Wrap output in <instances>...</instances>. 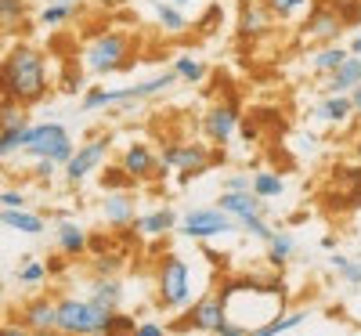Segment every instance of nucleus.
<instances>
[{"label": "nucleus", "mask_w": 361, "mask_h": 336, "mask_svg": "<svg viewBox=\"0 0 361 336\" xmlns=\"http://www.w3.org/2000/svg\"><path fill=\"white\" fill-rule=\"evenodd\" d=\"M134 329H137V322H134L130 315L112 311V318H109V332H112V336H134Z\"/></svg>", "instance_id": "nucleus-37"}, {"label": "nucleus", "mask_w": 361, "mask_h": 336, "mask_svg": "<svg viewBox=\"0 0 361 336\" xmlns=\"http://www.w3.org/2000/svg\"><path fill=\"white\" fill-rule=\"evenodd\" d=\"M22 152H29L33 160H54L58 167H66L76 145L69 141V131L62 124H29L22 134Z\"/></svg>", "instance_id": "nucleus-3"}, {"label": "nucleus", "mask_w": 361, "mask_h": 336, "mask_svg": "<svg viewBox=\"0 0 361 336\" xmlns=\"http://www.w3.org/2000/svg\"><path fill=\"white\" fill-rule=\"evenodd\" d=\"M0 210H25V196L15 188H4L0 192Z\"/></svg>", "instance_id": "nucleus-39"}, {"label": "nucleus", "mask_w": 361, "mask_h": 336, "mask_svg": "<svg viewBox=\"0 0 361 336\" xmlns=\"http://www.w3.org/2000/svg\"><path fill=\"white\" fill-rule=\"evenodd\" d=\"M314 116L325 119V124H347V116H354V109H350L347 95H333V98H325V102L314 105Z\"/></svg>", "instance_id": "nucleus-23"}, {"label": "nucleus", "mask_w": 361, "mask_h": 336, "mask_svg": "<svg viewBox=\"0 0 361 336\" xmlns=\"http://www.w3.org/2000/svg\"><path fill=\"white\" fill-rule=\"evenodd\" d=\"M224 318H228L224 304H221L217 296H202L195 308H192V315H188V325H192V329H202V332H214Z\"/></svg>", "instance_id": "nucleus-15"}, {"label": "nucleus", "mask_w": 361, "mask_h": 336, "mask_svg": "<svg viewBox=\"0 0 361 336\" xmlns=\"http://www.w3.org/2000/svg\"><path fill=\"white\" fill-rule=\"evenodd\" d=\"M29 4L25 0H0V29H15L25 18Z\"/></svg>", "instance_id": "nucleus-30"}, {"label": "nucleus", "mask_w": 361, "mask_h": 336, "mask_svg": "<svg viewBox=\"0 0 361 336\" xmlns=\"http://www.w3.org/2000/svg\"><path fill=\"white\" fill-rule=\"evenodd\" d=\"M307 315L304 311H289V315H279V318H271V322H264L260 329H253L250 336H282L286 329H296L300 322H304Z\"/></svg>", "instance_id": "nucleus-26"}, {"label": "nucleus", "mask_w": 361, "mask_h": 336, "mask_svg": "<svg viewBox=\"0 0 361 336\" xmlns=\"http://www.w3.org/2000/svg\"><path fill=\"white\" fill-rule=\"evenodd\" d=\"M243 228L250 232V235H257V239H264V242H271V235H275V232H271V224L260 217V213H257V217H246L243 221Z\"/></svg>", "instance_id": "nucleus-38"}, {"label": "nucleus", "mask_w": 361, "mask_h": 336, "mask_svg": "<svg viewBox=\"0 0 361 336\" xmlns=\"http://www.w3.org/2000/svg\"><path fill=\"white\" fill-rule=\"evenodd\" d=\"M156 18H159L163 29H170V33H185L188 29V18L180 15L173 4H156Z\"/></svg>", "instance_id": "nucleus-31"}, {"label": "nucleus", "mask_w": 361, "mask_h": 336, "mask_svg": "<svg viewBox=\"0 0 361 336\" xmlns=\"http://www.w3.org/2000/svg\"><path fill=\"white\" fill-rule=\"evenodd\" d=\"M238 221L228 217L224 210L209 206V210H192L185 221H180V232H185L188 239H214V235H224V232H235Z\"/></svg>", "instance_id": "nucleus-8"}, {"label": "nucleus", "mask_w": 361, "mask_h": 336, "mask_svg": "<svg viewBox=\"0 0 361 336\" xmlns=\"http://www.w3.org/2000/svg\"><path fill=\"white\" fill-rule=\"evenodd\" d=\"M73 15H80V8H76V4H66V0H58V4H51V8L40 11V25L58 29V25H66Z\"/></svg>", "instance_id": "nucleus-27"}, {"label": "nucleus", "mask_w": 361, "mask_h": 336, "mask_svg": "<svg viewBox=\"0 0 361 336\" xmlns=\"http://www.w3.org/2000/svg\"><path fill=\"white\" fill-rule=\"evenodd\" d=\"M58 174V163L54 160H37V167H33V177L37 181H51Z\"/></svg>", "instance_id": "nucleus-40"}, {"label": "nucleus", "mask_w": 361, "mask_h": 336, "mask_svg": "<svg viewBox=\"0 0 361 336\" xmlns=\"http://www.w3.org/2000/svg\"><path fill=\"white\" fill-rule=\"evenodd\" d=\"M119 268H123V253H102L94 260V271H98V279H116Z\"/></svg>", "instance_id": "nucleus-34"}, {"label": "nucleus", "mask_w": 361, "mask_h": 336, "mask_svg": "<svg viewBox=\"0 0 361 336\" xmlns=\"http://www.w3.org/2000/svg\"><path fill=\"white\" fill-rule=\"evenodd\" d=\"M0 336H33L22 322H8V325H0Z\"/></svg>", "instance_id": "nucleus-44"}, {"label": "nucleus", "mask_w": 361, "mask_h": 336, "mask_svg": "<svg viewBox=\"0 0 361 336\" xmlns=\"http://www.w3.org/2000/svg\"><path fill=\"white\" fill-rule=\"evenodd\" d=\"M357 83H361V58H357V54H350L347 62H343L333 76H329V83H325V87H329V95H350V90H354Z\"/></svg>", "instance_id": "nucleus-18"}, {"label": "nucleus", "mask_w": 361, "mask_h": 336, "mask_svg": "<svg viewBox=\"0 0 361 336\" xmlns=\"http://www.w3.org/2000/svg\"><path fill=\"white\" fill-rule=\"evenodd\" d=\"M0 224L11 228V232H22V235H40L47 228L44 217H37V213H29V210H0Z\"/></svg>", "instance_id": "nucleus-20"}, {"label": "nucleus", "mask_w": 361, "mask_h": 336, "mask_svg": "<svg viewBox=\"0 0 361 336\" xmlns=\"http://www.w3.org/2000/svg\"><path fill=\"white\" fill-rule=\"evenodd\" d=\"M130 37L127 33H102L94 44H87L83 51V66L94 73V76H109L116 69H127L130 66Z\"/></svg>", "instance_id": "nucleus-4"}, {"label": "nucleus", "mask_w": 361, "mask_h": 336, "mask_svg": "<svg viewBox=\"0 0 361 336\" xmlns=\"http://www.w3.org/2000/svg\"><path fill=\"white\" fill-rule=\"evenodd\" d=\"M250 192L260 196V199H275V196L286 192V181H282L279 174H271V170H260V174L250 181Z\"/></svg>", "instance_id": "nucleus-24"}, {"label": "nucleus", "mask_w": 361, "mask_h": 336, "mask_svg": "<svg viewBox=\"0 0 361 336\" xmlns=\"http://www.w3.org/2000/svg\"><path fill=\"white\" fill-rule=\"evenodd\" d=\"M29 124H15V127H0V163L11 160L15 152H22V134Z\"/></svg>", "instance_id": "nucleus-28"}, {"label": "nucleus", "mask_w": 361, "mask_h": 336, "mask_svg": "<svg viewBox=\"0 0 361 336\" xmlns=\"http://www.w3.org/2000/svg\"><path fill=\"white\" fill-rule=\"evenodd\" d=\"M173 73H177V80H188V83H202V80H206V66H199L192 54L177 58V62H173Z\"/></svg>", "instance_id": "nucleus-32"}, {"label": "nucleus", "mask_w": 361, "mask_h": 336, "mask_svg": "<svg viewBox=\"0 0 361 336\" xmlns=\"http://www.w3.org/2000/svg\"><path fill=\"white\" fill-rule=\"evenodd\" d=\"M333 268L343 275V279H347L350 286H361V264H357V260H350V257H340V253H336V257H333Z\"/></svg>", "instance_id": "nucleus-36"}, {"label": "nucleus", "mask_w": 361, "mask_h": 336, "mask_svg": "<svg viewBox=\"0 0 361 336\" xmlns=\"http://www.w3.org/2000/svg\"><path fill=\"white\" fill-rule=\"evenodd\" d=\"M267 246H271V250H267V260L275 264V268H282V264L293 257L296 242H293V235H279V232H275V235H271V242H267Z\"/></svg>", "instance_id": "nucleus-29"}, {"label": "nucleus", "mask_w": 361, "mask_h": 336, "mask_svg": "<svg viewBox=\"0 0 361 336\" xmlns=\"http://www.w3.org/2000/svg\"><path fill=\"white\" fill-rule=\"evenodd\" d=\"M177 83V73H163L156 80H148V83H137V87H116V90H87L83 95V109L87 112H94V109H105V105H119V102H137V98H152L159 95V90L173 87Z\"/></svg>", "instance_id": "nucleus-5"}, {"label": "nucleus", "mask_w": 361, "mask_h": 336, "mask_svg": "<svg viewBox=\"0 0 361 336\" xmlns=\"http://www.w3.org/2000/svg\"><path fill=\"white\" fill-rule=\"evenodd\" d=\"M102 213H105V221L116 224V228H123V224H134V199L127 192H109L102 199Z\"/></svg>", "instance_id": "nucleus-17"}, {"label": "nucleus", "mask_w": 361, "mask_h": 336, "mask_svg": "<svg viewBox=\"0 0 361 336\" xmlns=\"http://www.w3.org/2000/svg\"><path fill=\"white\" fill-rule=\"evenodd\" d=\"M221 18H224V11H221V8L214 4V8H209V11H206V18H202V25H206V29H214V25H217Z\"/></svg>", "instance_id": "nucleus-45"}, {"label": "nucleus", "mask_w": 361, "mask_h": 336, "mask_svg": "<svg viewBox=\"0 0 361 336\" xmlns=\"http://www.w3.org/2000/svg\"><path fill=\"white\" fill-rule=\"evenodd\" d=\"M209 163H221V152H217V156H209V148H206L202 141L166 145V148H163V160H159V167H163L166 174H170V167H173V170H185V177L202 174Z\"/></svg>", "instance_id": "nucleus-6"}, {"label": "nucleus", "mask_w": 361, "mask_h": 336, "mask_svg": "<svg viewBox=\"0 0 361 336\" xmlns=\"http://www.w3.org/2000/svg\"><path fill=\"white\" fill-rule=\"evenodd\" d=\"M54 242H58V253H66V257H83L87 246H90L87 228H80L76 221H58V228H54Z\"/></svg>", "instance_id": "nucleus-14"}, {"label": "nucleus", "mask_w": 361, "mask_h": 336, "mask_svg": "<svg viewBox=\"0 0 361 336\" xmlns=\"http://www.w3.org/2000/svg\"><path fill=\"white\" fill-rule=\"evenodd\" d=\"M238 127V112L235 105H214L206 116H202V134L214 141V145H228L231 134Z\"/></svg>", "instance_id": "nucleus-11"}, {"label": "nucleus", "mask_w": 361, "mask_h": 336, "mask_svg": "<svg viewBox=\"0 0 361 336\" xmlns=\"http://www.w3.org/2000/svg\"><path fill=\"white\" fill-rule=\"evenodd\" d=\"M347 58H350V54H347L343 47H322V51L311 58V66H314V73H329V76H333V73L347 62Z\"/></svg>", "instance_id": "nucleus-25"}, {"label": "nucleus", "mask_w": 361, "mask_h": 336, "mask_svg": "<svg viewBox=\"0 0 361 336\" xmlns=\"http://www.w3.org/2000/svg\"><path fill=\"white\" fill-rule=\"evenodd\" d=\"M90 336H112V332H109V329H102V332H90Z\"/></svg>", "instance_id": "nucleus-49"}, {"label": "nucleus", "mask_w": 361, "mask_h": 336, "mask_svg": "<svg viewBox=\"0 0 361 336\" xmlns=\"http://www.w3.org/2000/svg\"><path fill=\"white\" fill-rule=\"evenodd\" d=\"M156 167H159V160H156V152L148 148L145 141L130 145V148L123 152V160H119V170H123L130 181H148V177H156Z\"/></svg>", "instance_id": "nucleus-12"}, {"label": "nucleus", "mask_w": 361, "mask_h": 336, "mask_svg": "<svg viewBox=\"0 0 361 336\" xmlns=\"http://www.w3.org/2000/svg\"><path fill=\"white\" fill-rule=\"evenodd\" d=\"M214 332H217V336H250V332H246L243 325H238V322H228V318H224Z\"/></svg>", "instance_id": "nucleus-42"}, {"label": "nucleus", "mask_w": 361, "mask_h": 336, "mask_svg": "<svg viewBox=\"0 0 361 336\" xmlns=\"http://www.w3.org/2000/svg\"><path fill=\"white\" fill-rule=\"evenodd\" d=\"M170 4H173V8H177V4H188V0H170Z\"/></svg>", "instance_id": "nucleus-50"}, {"label": "nucleus", "mask_w": 361, "mask_h": 336, "mask_svg": "<svg viewBox=\"0 0 361 336\" xmlns=\"http://www.w3.org/2000/svg\"><path fill=\"white\" fill-rule=\"evenodd\" d=\"M44 279H47V264H40V260H33V257H25L22 268H18V282H22V286H40Z\"/></svg>", "instance_id": "nucleus-33"}, {"label": "nucleus", "mask_w": 361, "mask_h": 336, "mask_svg": "<svg viewBox=\"0 0 361 336\" xmlns=\"http://www.w3.org/2000/svg\"><path fill=\"white\" fill-rule=\"evenodd\" d=\"M347 98H350V109H354V112L361 116V83H357V87L350 90V95H347Z\"/></svg>", "instance_id": "nucleus-46"}, {"label": "nucleus", "mask_w": 361, "mask_h": 336, "mask_svg": "<svg viewBox=\"0 0 361 336\" xmlns=\"http://www.w3.org/2000/svg\"><path fill=\"white\" fill-rule=\"evenodd\" d=\"M109 318H112V311L98 308V304H90V300H80V296L54 300V332H62V336L102 332V329H109Z\"/></svg>", "instance_id": "nucleus-2"}, {"label": "nucleus", "mask_w": 361, "mask_h": 336, "mask_svg": "<svg viewBox=\"0 0 361 336\" xmlns=\"http://www.w3.org/2000/svg\"><path fill=\"white\" fill-rule=\"evenodd\" d=\"M18 322L33 336H54V300L51 296H29L18 311Z\"/></svg>", "instance_id": "nucleus-10"}, {"label": "nucleus", "mask_w": 361, "mask_h": 336, "mask_svg": "<svg viewBox=\"0 0 361 336\" xmlns=\"http://www.w3.org/2000/svg\"><path fill=\"white\" fill-rule=\"evenodd\" d=\"M192 296V286H188V264L180 257H166L163 268H159V304L170 311L185 308Z\"/></svg>", "instance_id": "nucleus-7"}, {"label": "nucleus", "mask_w": 361, "mask_h": 336, "mask_svg": "<svg viewBox=\"0 0 361 336\" xmlns=\"http://www.w3.org/2000/svg\"><path fill=\"white\" fill-rule=\"evenodd\" d=\"M271 25V15L264 11V4H246L243 15H238V33L243 37H264Z\"/></svg>", "instance_id": "nucleus-22"}, {"label": "nucleus", "mask_w": 361, "mask_h": 336, "mask_svg": "<svg viewBox=\"0 0 361 336\" xmlns=\"http://www.w3.org/2000/svg\"><path fill=\"white\" fill-rule=\"evenodd\" d=\"M340 33H343V18L329 4L314 8V15L307 18V37H314L318 44H329V40H336Z\"/></svg>", "instance_id": "nucleus-13"}, {"label": "nucleus", "mask_w": 361, "mask_h": 336, "mask_svg": "<svg viewBox=\"0 0 361 336\" xmlns=\"http://www.w3.org/2000/svg\"><path fill=\"white\" fill-rule=\"evenodd\" d=\"M134 336H163V325H156V322H137Z\"/></svg>", "instance_id": "nucleus-43"}, {"label": "nucleus", "mask_w": 361, "mask_h": 336, "mask_svg": "<svg viewBox=\"0 0 361 336\" xmlns=\"http://www.w3.org/2000/svg\"><path fill=\"white\" fill-rule=\"evenodd\" d=\"M109 156V138H94V141H87L83 148L73 152V160L66 163V181L69 185H83V181L94 174L102 167V160Z\"/></svg>", "instance_id": "nucleus-9"}, {"label": "nucleus", "mask_w": 361, "mask_h": 336, "mask_svg": "<svg viewBox=\"0 0 361 336\" xmlns=\"http://www.w3.org/2000/svg\"><path fill=\"white\" fill-rule=\"evenodd\" d=\"M47 58L29 47L18 44L8 51V58L0 62V98H11L15 105H37L47 95Z\"/></svg>", "instance_id": "nucleus-1"}, {"label": "nucleus", "mask_w": 361, "mask_h": 336, "mask_svg": "<svg viewBox=\"0 0 361 336\" xmlns=\"http://www.w3.org/2000/svg\"><path fill=\"white\" fill-rule=\"evenodd\" d=\"M243 138L253 141V138H257V127H253V124H243Z\"/></svg>", "instance_id": "nucleus-47"}, {"label": "nucleus", "mask_w": 361, "mask_h": 336, "mask_svg": "<svg viewBox=\"0 0 361 336\" xmlns=\"http://www.w3.org/2000/svg\"><path fill=\"white\" fill-rule=\"evenodd\" d=\"M260 196H253V192H224L221 196V203H217V210H224L228 217H235L238 224H243L246 217H257L260 213Z\"/></svg>", "instance_id": "nucleus-16"}, {"label": "nucleus", "mask_w": 361, "mask_h": 336, "mask_svg": "<svg viewBox=\"0 0 361 336\" xmlns=\"http://www.w3.org/2000/svg\"><path fill=\"white\" fill-rule=\"evenodd\" d=\"M224 192H250V177H243V174H231V177L224 181Z\"/></svg>", "instance_id": "nucleus-41"}, {"label": "nucleus", "mask_w": 361, "mask_h": 336, "mask_svg": "<svg viewBox=\"0 0 361 336\" xmlns=\"http://www.w3.org/2000/svg\"><path fill=\"white\" fill-rule=\"evenodd\" d=\"M177 217H173V210H152V213H141V217H134V228L141 235H163V232H173Z\"/></svg>", "instance_id": "nucleus-21"}, {"label": "nucleus", "mask_w": 361, "mask_h": 336, "mask_svg": "<svg viewBox=\"0 0 361 336\" xmlns=\"http://www.w3.org/2000/svg\"><path fill=\"white\" fill-rule=\"evenodd\" d=\"M350 54H361V33H357V37L350 40Z\"/></svg>", "instance_id": "nucleus-48"}, {"label": "nucleus", "mask_w": 361, "mask_h": 336, "mask_svg": "<svg viewBox=\"0 0 361 336\" xmlns=\"http://www.w3.org/2000/svg\"><path fill=\"white\" fill-rule=\"evenodd\" d=\"M304 4H307V0H264V11L275 15V18H289V15H296Z\"/></svg>", "instance_id": "nucleus-35"}, {"label": "nucleus", "mask_w": 361, "mask_h": 336, "mask_svg": "<svg viewBox=\"0 0 361 336\" xmlns=\"http://www.w3.org/2000/svg\"><path fill=\"white\" fill-rule=\"evenodd\" d=\"M87 300L105 308V311H119V304H123V286H119V279H94Z\"/></svg>", "instance_id": "nucleus-19"}]
</instances>
